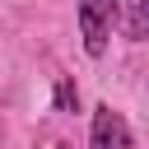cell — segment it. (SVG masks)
<instances>
[{
	"instance_id": "obj_1",
	"label": "cell",
	"mask_w": 149,
	"mask_h": 149,
	"mask_svg": "<svg viewBox=\"0 0 149 149\" xmlns=\"http://www.w3.org/2000/svg\"><path fill=\"white\" fill-rule=\"evenodd\" d=\"M74 23H79V37H84V56L102 61L107 42L121 23V0H74Z\"/></svg>"
},
{
	"instance_id": "obj_2",
	"label": "cell",
	"mask_w": 149,
	"mask_h": 149,
	"mask_svg": "<svg viewBox=\"0 0 149 149\" xmlns=\"http://www.w3.org/2000/svg\"><path fill=\"white\" fill-rule=\"evenodd\" d=\"M88 149H135V130H130V121L112 102L93 107V116H88Z\"/></svg>"
},
{
	"instance_id": "obj_3",
	"label": "cell",
	"mask_w": 149,
	"mask_h": 149,
	"mask_svg": "<svg viewBox=\"0 0 149 149\" xmlns=\"http://www.w3.org/2000/svg\"><path fill=\"white\" fill-rule=\"evenodd\" d=\"M126 5V23H116L126 33V42H144L149 37V0H121Z\"/></svg>"
},
{
	"instance_id": "obj_4",
	"label": "cell",
	"mask_w": 149,
	"mask_h": 149,
	"mask_svg": "<svg viewBox=\"0 0 149 149\" xmlns=\"http://www.w3.org/2000/svg\"><path fill=\"white\" fill-rule=\"evenodd\" d=\"M51 107L65 112V116L79 112V84H74V74H56V84H51Z\"/></svg>"
},
{
	"instance_id": "obj_5",
	"label": "cell",
	"mask_w": 149,
	"mask_h": 149,
	"mask_svg": "<svg viewBox=\"0 0 149 149\" xmlns=\"http://www.w3.org/2000/svg\"><path fill=\"white\" fill-rule=\"evenodd\" d=\"M56 149H70V144H56Z\"/></svg>"
}]
</instances>
